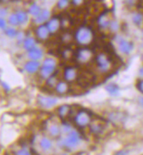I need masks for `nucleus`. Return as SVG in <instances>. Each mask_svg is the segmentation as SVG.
Wrapping results in <instances>:
<instances>
[{"instance_id": "1a4fd4ad", "label": "nucleus", "mask_w": 143, "mask_h": 155, "mask_svg": "<svg viewBox=\"0 0 143 155\" xmlns=\"http://www.w3.org/2000/svg\"><path fill=\"white\" fill-rule=\"evenodd\" d=\"M34 35L36 38L38 39V41L44 42V41H47L52 34L50 33L46 25L43 24V25H38L36 26L34 29Z\"/></svg>"}, {"instance_id": "79ce46f5", "label": "nucleus", "mask_w": 143, "mask_h": 155, "mask_svg": "<svg viewBox=\"0 0 143 155\" xmlns=\"http://www.w3.org/2000/svg\"><path fill=\"white\" fill-rule=\"evenodd\" d=\"M7 13H8V11L6 8H2V9H1V18H5V17L8 15Z\"/></svg>"}, {"instance_id": "72a5a7b5", "label": "nucleus", "mask_w": 143, "mask_h": 155, "mask_svg": "<svg viewBox=\"0 0 143 155\" xmlns=\"http://www.w3.org/2000/svg\"><path fill=\"white\" fill-rule=\"evenodd\" d=\"M14 153L18 155H29L31 154L32 153H31V150H30L28 147H20L19 149L16 150L14 152Z\"/></svg>"}, {"instance_id": "49530a36", "label": "nucleus", "mask_w": 143, "mask_h": 155, "mask_svg": "<svg viewBox=\"0 0 143 155\" xmlns=\"http://www.w3.org/2000/svg\"><path fill=\"white\" fill-rule=\"evenodd\" d=\"M141 46H142V48H143V42H142V44H141Z\"/></svg>"}, {"instance_id": "4be33fe9", "label": "nucleus", "mask_w": 143, "mask_h": 155, "mask_svg": "<svg viewBox=\"0 0 143 155\" xmlns=\"http://www.w3.org/2000/svg\"><path fill=\"white\" fill-rule=\"evenodd\" d=\"M37 41L38 39L36 38V37H32V36H27L26 38L25 39V41L23 42V47L26 51H28L30 50L33 49L37 46Z\"/></svg>"}, {"instance_id": "c85d7f7f", "label": "nucleus", "mask_w": 143, "mask_h": 155, "mask_svg": "<svg viewBox=\"0 0 143 155\" xmlns=\"http://www.w3.org/2000/svg\"><path fill=\"white\" fill-rule=\"evenodd\" d=\"M6 37H8L9 38H16V37L18 33V31L15 28L14 26H8L7 28L4 31Z\"/></svg>"}, {"instance_id": "393cba45", "label": "nucleus", "mask_w": 143, "mask_h": 155, "mask_svg": "<svg viewBox=\"0 0 143 155\" xmlns=\"http://www.w3.org/2000/svg\"><path fill=\"white\" fill-rule=\"evenodd\" d=\"M58 81L59 80H58V78L57 72H55V73H53L48 78L45 79V85H46V86L48 88H50V89H54L55 86L58 83Z\"/></svg>"}, {"instance_id": "aec40b11", "label": "nucleus", "mask_w": 143, "mask_h": 155, "mask_svg": "<svg viewBox=\"0 0 143 155\" xmlns=\"http://www.w3.org/2000/svg\"><path fill=\"white\" fill-rule=\"evenodd\" d=\"M104 90L106 91L108 95H110L111 97H118L120 95V86L115 84V83H108L105 85Z\"/></svg>"}, {"instance_id": "c756f323", "label": "nucleus", "mask_w": 143, "mask_h": 155, "mask_svg": "<svg viewBox=\"0 0 143 155\" xmlns=\"http://www.w3.org/2000/svg\"><path fill=\"white\" fill-rule=\"evenodd\" d=\"M60 40L64 43L65 45H69L70 43H72V40H74V35H72L69 31H65L62 35L60 36Z\"/></svg>"}, {"instance_id": "9b49d317", "label": "nucleus", "mask_w": 143, "mask_h": 155, "mask_svg": "<svg viewBox=\"0 0 143 155\" xmlns=\"http://www.w3.org/2000/svg\"><path fill=\"white\" fill-rule=\"evenodd\" d=\"M88 127H89L91 134H94V135H99V134H102L103 131L105 130L106 123L101 119H93Z\"/></svg>"}, {"instance_id": "2eb2a0df", "label": "nucleus", "mask_w": 143, "mask_h": 155, "mask_svg": "<svg viewBox=\"0 0 143 155\" xmlns=\"http://www.w3.org/2000/svg\"><path fill=\"white\" fill-rule=\"evenodd\" d=\"M70 87H71V85H69V82L63 79V80L58 81V83L55 86L54 90H55V92L58 95H65L66 93L70 92Z\"/></svg>"}, {"instance_id": "5701e85b", "label": "nucleus", "mask_w": 143, "mask_h": 155, "mask_svg": "<svg viewBox=\"0 0 143 155\" xmlns=\"http://www.w3.org/2000/svg\"><path fill=\"white\" fill-rule=\"evenodd\" d=\"M39 147L44 152H49L53 147V144L49 137H42L39 140Z\"/></svg>"}, {"instance_id": "cd10ccee", "label": "nucleus", "mask_w": 143, "mask_h": 155, "mask_svg": "<svg viewBox=\"0 0 143 155\" xmlns=\"http://www.w3.org/2000/svg\"><path fill=\"white\" fill-rule=\"evenodd\" d=\"M7 21L8 24H9L11 26L17 27V26H19V25H20V23H19L18 18V16L16 14V12L11 13V14L8 16Z\"/></svg>"}, {"instance_id": "37998d69", "label": "nucleus", "mask_w": 143, "mask_h": 155, "mask_svg": "<svg viewBox=\"0 0 143 155\" xmlns=\"http://www.w3.org/2000/svg\"><path fill=\"white\" fill-rule=\"evenodd\" d=\"M138 77L139 78H143V64L138 69Z\"/></svg>"}, {"instance_id": "c03bdc74", "label": "nucleus", "mask_w": 143, "mask_h": 155, "mask_svg": "<svg viewBox=\"0 0 143 155\" xmlns=\"http://www.w3.org/2000/svg\"><path fill=\"white\" fill-rule=\"evenodd\" d=\"M2 1V3H8V2H10L11 0H1Z\"/></svg>"}, {"instance_id": "4468645a", "label": "nucleus", "mask_w": 143, "mask_h": 155, "mask_svg": "<svg viewBox=\"0 0 143 155\" xmlns=\"http://www.w3.org/2000/svg\"><path fill=\"white\" fill-rule=\"evenodd\" d=\"M107 119H108L109 121H111L114 124H118V123L124 122L126 120V119H127V116L122 112L115 111V112H111V113H108Z\"/></svg>"}, {"instance_id": "4c0bfd02", "label": "nucleus", "mask_w": 143, "mask_h": 155, "mask_svg": "<svg viewBox=\"0 0 143 155\" xmlns=\"http://www.w3.org/2000/svg\"><path fill=\"white\" fill-rule=\"evenodd\" d=\"M136 88L143 95V78H139L136 84Z\"/></svg>"}, {"instance_id": "58836bf2", "label": "nucleus", "mask_w": 143, "mask_h": 155, "mask_svg": "<svg viewBox=\"0 0 143 155\" xmlns=\"http://www.w3.org/2000/svg\"><path fill=\"white\" fill-rule=\"evenodd\" d=\"M0 27H1V30H3V31H5L8 27V21L4 18H1V19H0Z\"/></svg>"}, {"instance_id": "0eeeda50", "label": "nucleus", "mask_w": 143, "mask_h": 155, "mask_svg": "<svg viewBox=\"0 0 143 155\" xmlns=\"http://www.w3.org/2000/svg\"><path fill=\"white\" fill-rule=\"evenodd\" d=\"M117 48L123 55H130L135 50V44L131 40L119 37L117 40Z\"/></svg>"}, {"instance_id": "6e6552de", "label": "nucleus", "mask_w": 143, "mask_h": 155, "mask_svg": "<svg viewBox=\"0 0 143 155\" xmlns=\"http://www.w3.org/2000/svg\"><path fill=\"white\" fill-rule=\"evenodd\" d=\"M37 103L43 109H52L57 105L58 99L52 96L38 95L37 98Z\"/></svg>"}, {"instance_id": "ea45409f", "label": "nucleus", "mask_w": 143, "mask_h": 155, "mask_svg": "<svg viewBox=\"0 0 143 155\" xmlns=\"http://www.w3.org/2000/svg\"><path fill=\"white\" fill-rule=\"evenodd\" d=\"M1 85H2V88H3L4 91H5V92H10V86H9V85H8L6 82L2 81V82H1Z\"/></svg>"}, {"instance_id": "bb28decb", "label": "nucleus", "mask_w": 143, "mask_h": 155, "mask_svg": "<svg viewBox=\"0 0 143 155\" xmlns=\"http://www.w3.org/2000/svg\"><path fill=\"white\" fill-rule=\"evenodd\" d=\"M16 14H17L18 18L20 25H25L29 21V13L27 12H25V11H21L20 10V11H17Z\"/></svg>"}, {"instance_id": "a211bd4d", "label": "nucleus", "mask_w": 143, "mask_h": 155, "mask_svg": "<svg viewBox=\"0 0 143 155\" xmlns=\"http://www.w3.org/2000/svg\"><path fill=\"white\" fill-rule=\"evenodd\" d=\"M44 51L40 47L36 46L35 48L30 50L27 51V58L31 60H37L39 61L43 58Z\"/></svg>"}, {"instance_id": "ddd939ff", "label": "nucleus", "mask_w": 143, "mask_h": 155, "mask_svg": "<svg viewBox=\"0 0 143 155\" xmlns=\"http://www.w3.org/2000/svg\"><path fill=\"white\" fill-rule=\"evenodd\" d=\"M45 25L52 35L56 34L61 29V20L58 17H52Z\"/></svg>"}, {"instance_id": "20e7f679", "label": "nucleus", "mask_w": 143, "mask_h": 155, "mask_svg": "<svg viewBox=\"0 0 143 155\" xmlns=\"http://www.w3.org/2000/svg\"><path fill=\"white\" fill-rule=\"evenodd\" d=\"M94 61H95V64H96L98 70L102 73L109 72L114 67L113 60L105 52H101V53L97 54L96 57L94 58Z\"/></svg>"}, {"instance_id": "2f4dec72", "label": "nucleus", "mask_w": 143, "mask_h": 155, "mask_svg": "<svg viewBox=\"0 0 143 155\" xmlns=\"http://www.w3.org/2000/svg\"><path fill=\"white\" fill-rule=\"evenodd\" d=\"M71 5V0H58L56 7L59 11H64Z\"/></svg>"}, {"instance_id": "473e14b6", "label": "nucleus", "mask_w": 143, "mask_h": 155, "mask_svg": "<svg viewBox=\"0 0 143 155\" xmlns=\"http://www.w3.org/2000/svg\"><path fill=\"white\" fill-rule=\"evenodd\" d=\"M121 29V25L120 23L117 21L116 19H113L111 24H110V26H109V30L112 33H117Z\"/></svg>"}, {"instance_id": "f8f14e48", "label": "nucleus", "mask_w": 143, "mask_h": 155, "mask_svg": "<svg viewBox=\"0 0 143 155\" xmlns=\"http://www.w3.org/2000/svg\"><path fill=\"white\" fill-rule=\"evenodd\" d=\"M40 68H41V63L37 60L29 59L28 61H26L24 64V70L31 75H33V74L39 72Z\"/></svg>"}, {"instance_id": "412c9836", "label": "nucleus", "mask_w": 143, "mask_h": 155, "mask_svg": "<svg viewBox=\"0 0 143 155\" xmlns=\"http://www.w3.org/2000/svg\"><path fill=\"white\" fill-rule=\"evenodd\" d=\"M47 131H48V135L52 139H58L62 134L61 127L58 126V124H52L48 127Z\"/></svg>"}, {"instance_id": "a19ab883", "label": "nucleus", "mask_w": 143, "mask_h": 155, "mask_svg": "<svg viewBox=\"0 0 143 155\" xmlns=\"http://www.w3.org/2000/svg\"><path fill=\"white\" fill-rule=\"evenodd\" d=\"M137 104L139 105V106H140L141 108H142L143 109V95L142 96H139V97H138Z\"/></svg>"}, {"instance_id": "a18cd8bd", "label": "nucleus", "mask_w": 143, "mask_h": 155, "mask_svg": "<svg viewBox=\"0 0 143 155\" xmlns=\"http://www.w3.org/2000/svg\"><path fill=\"white\" fill-rule=\"evenodd\" d=\"M141 35H142V38H143V30H142V32H141Z\"/></svg>"}, {"instance_id": "f704fd0d", "label": "nucleus", "mask_w": 143, "mask_h": 155, "mask_svg": "<svg viewBox=\"0 0 143 155\" xmlns=\"http://www.w3.org/2000/svg\"><path fill=\"white\" fill-rule=\"evenodd\" d=\"M26 37H27V36L25 35V32L18 31V35H17V37H16V40H17V42L19 43V44H23V42L25 41V39L26 38Z\"/></svg>"}, {"instance_id": "7ed1b4c3", "label": "nucleus", "mask_w": 143, "mask_h": 155, "mask_svg": "<svg viewBox=\"0 0 143 155\" xmlns=\"http://www.w3.org/2000/svg\"><path fill=\"white\" fill-rule=\"evenodd\" d=\"M57 71V60L54 58L47 57L44 58L43 63L41 64V68L39 70V76L43 79H46L55 73Z\"/></svg>"}, {"instance_id": "39448f33", "label": "nucleus", "mask_w": 143, "mask_h": 155, "mask_svg": "<svg viewBox=\"0 0 143 155\" xmlns=\"http://www.w3.org/2000/svg\"><path fill=\"white\" fill-rule=\"evenodd\" d=\"M73 123L76 127L80 129L89 127L91 121L93 120V117L90 112L85 109H79L77 113L72 118Z\"/></svg>"}, {"instance_id": "9d476101", "label": "nucleus", "mask_w": 143, "mask_h": 155, "mask_svg": "<svg viewBox=\"0 0 143 155\" xmlns=\"http://www.w3.org/2000/svg\"><path fill=\"white\" fill-rule=\"evenodd\" d=\"M79 78V70L77 67L69 65L66 66L63 71V79L69 83H73L78 80Z\"/></svg>"}, {"instance_id": "6ab92c4d", "label": "nucleus", "mask_w": 143, "mask_h": 155, "mask_svg": "<svg viewBox=\"0 0 143 155\" xmlns=\"http://www.w3.org/2000/svg\"><path fill=\"white\" fill-rule=\"evenodd\" d=\"M72 112V106L68 104H64L61 105L57 108V114L58 118L65 120L66 118H69L71 115Z\"/></svg>"}, {"instance_id": "7c9ffc66", "label": "nucleus", "mask_w": 143, "mask_h": 155, "mask_svg": "<svg viewBox=\"0 0 143 155\" xmlns=\"http://www.w3.org/2000/svg\"><path fill=\"white\" fill-rule=\"evenodd\" d=\"M61 56L65 60H69V59H71L72 57H75V52L72 49H70L69 47L65 46L64 50L61 51Z\"/></svg>"}, {"instance_id": "a878e982", "label": "nucleus", "mask_w": 143, "mask_h": 155, "mask_svg": "<svg viewBox=\"0 0 143 155\" xmlns=\"http://www.w3.org/2000/svg\"><path fill=\"white\" fill-rule=\"evenodd\" d=\"M41 11H42V9L40 8V6L38 5L35 4V3H33V4H32L29 6L27 12H28L30 16H32V17H33L35 18H37L39 15V13L41 12Z\"/></svg>"}, {"instance_id": "f03ea898", "label": "nucleus", "mask_w": 143, "mask_h": 155, "mask_svg": "<svg viewBox=\"0 0 143 155\" xmlns=\"http://www.w3.org/2000/svg\"><path fill=\"white\" fill-rule=\"evenodd\" d=\"M82 136L79 132L75 130H72L69 134H65V137L59 140L58 145L59 147L65 149H74L79 147L82 141Z\"/></svg>"}, {"instance_id": "f257e3e1", "label": "nucleus", "mask_w": 143, "mask_h": 155, "mask_svg": "<svg viewBox=\"0 0 143 155\" xmlns=\"http://www.w3.org/2000/svg\"><path fill=\"white\" fill-rule=\"evenodd\" d=\"M74 40L81 47L89 46L93 41L94 34L92 28L87 25H81L74 32Z\"/></svg>"}, {"instance_id": "b1692460", "label": "nucleus", "mask_w": 143, "mask_h": 155, "mask_svg": "<svg viewBox=\"0 0 143 155\" xmlns=\"http://www.w3.org/2000/svg\"><path fill=\"white\" fill-rule=\"evenodd\" d=\"M132 22L133 24L137 26V27H142L143 26V13L142 12H135L132 15Z\"/></svg>"}, {"instance_id": "dca6fc26", "label": "nucleus", "mask_w": 143, "mask_h": 155, "mask_svg": "<svg viewBox=\"0 0 143 155\" xmlns=\"http://www.w3.org/2000/svg\"><path fill=\"white\" fill-rule=\"evenodd\" d=\"M51 18V12L47 9H42L41 12L39 15L34 18V24L38 25H43L46 24L48 20Z\"/></svg>"}, {"instance_id": "423d86ee", "label": "nucleus", "mask_w": 143, "mask_h": 155, "mask_svg": "<svg viewBox=\"0 0 143 155\" xmlns=\"http://www.w3.org/2000/svg\"><path fill=\"white\" fill-rule=\"evenodd\" d=\"M93 58V52L91 49L86 47H79V49L75 51V58L77 62L82 64H86L91 62Z\"/></svg>"}, {"instance_id": "f3484780", "label": "nucleus", "mask_w": 143, "mask_h": 155, "mask_svg": "<svg viewBox=\"0 0 143 155\" xmlns=\"http://www.w3.org/2000/svg\"><path fill=\"white\" fill-rule=\"evenodd\" d=\"M113 19L110 18V17L107 15V13H100V15L98 17L97 19V24L99 28L102 29V30H106V29H109L110 24Z\"/></svg>"}, {"instance_id": "c9c22d12", "label": "nucleus", "mask_w": 143, "mask_h": 155, "mask_svg": "<svg viewBox=\"0 0 143 155\" xmlns=\"http://www.w3.org/2000/svg\"><path fill=\"white\" fill-rule=\"evenodd\" d=\"M61 130H62V134H69L72 129V127L69 124H63L61 126Z\"/></svg>"}, {"instance_id": "e433bc0d", "label": "nucleus", "mask_w": 143, "mask_h": 155, "mask_svg": "<svg viewBox=\"0 0 143 155\" xmlns=\"http://www.w3.org/2000/svg\"><path fill=\"white\" fill-rule=\"evenodd\" d=\"M86 0H71V5L74 7H79L82 6L85 4Z\"/></svg>"}]
</instances>
